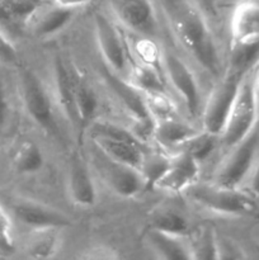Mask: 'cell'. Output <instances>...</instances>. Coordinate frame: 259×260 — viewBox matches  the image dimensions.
I'll return each mask as SVG.
<instances>
[{
	"mask_svg": "<svg viewBox=\"0 0 259 260\" xmlns=\"http://www.w3.org/2000/svg\"><path fill=\"white\" fill-rule=\"evenodd\" d=\"M170 28L205 71L218 79L225 71L222 55L201 10L189 0H157Z\"/></svg>",
	"mask_w": 259,
	"mask_h": 260,
	"instance_id": "6da1fadb",
	"label": "cell"
},
{
	"mask_svg": "<svg viewBox=\"0 0 259 260\" xmlns=\"http://www.w3.org/2000/svg\"><path fill=\"white\" fill-rule=\"evenodd\" d=\"M190 200L212 213L230 217H258L259 198L244 188H226L217 184H198L188 188Z\"/></svg>",
	"mask_w": 259,
	"mask_h": 260,
	"instance_id": "7a4b0ae2",
	"label": "cell"
},
{
	"mask_svg": "<svg viewBox=\"0 0 259 260\" xmlns=\"http://www.w3.org/2000/svg\"><path fill=\"white\" fill-rule=\"evenodd\" d=\"M90 136L104 156L140 169L146 151L142 149L144 144L128 128L108 122H95L90 126Z\"/></svg>",
	"mask_w": 259,
	"mask_h": 260,
	"instance_id": "3957f363",
	"label": "cell"
},
{
	"mask_svg": "<svg viewBox=\"0 0 259 260\" xmlns=\"http://www.w3.org/2000/svg\"><path fill=\"white\" fill-rule=\"evenodd\" d=\"M259 160V122L239 144L229 149L218 165L215 184L226 188H244Z\"/></svg>",
	"mask_w": 259,
	"mask_h": 260,
	"instance_id": "277c9868",
	"label": "cell"
},
{
	"mask_svg": "<svg viewBox=\"0 0 259 260\" xmlns=\"http://www.w3.org/2000/svg\"><path fill=\"white\" fill-rule=\"evenodd\" d=\"M259 116L251 85V70L241 80L234 103L229 112L220 141L226 149H231L245 139L258 124Z\"/></svg>",
	"mask_w": 259,
	"mask_h": 260,
	"instance_id": "5b68a950",
	"label": "cell"
},
{
	"mask_svg": "<svg viewBox=\"0 0 259 260\" xmlns=\"http://www.w3.org/2000/svg\"><path fill=\"white\" fill-rule=\"evenodd\" d=\"M18 89L27 116L46 132L57 131L52 99L42 80L33 71L24 69L18 74Z\"/></svg>",
	"mask_w": 259,
	"mask_h": 260,
	"instance_id": "8992f818",
	"label": "cell"
},
{
	"mask_svg": "<svg viewBox=\"0 0 259 260\" xmlns=\"http://www.w3.org/2000/svg\"><path fill=\"white\" fill-rule=\"evenodd\" d=\"M163 70L173 89L182 98L192 117L201 116L203 109L202 91L192 69L183 58L170 51L163 52Z\"/></svg>",
	"mask_w": 259,
	"mask_h": 260,
	"instance_id": "52a82bcc",
	"label": "cell"
},
{
	"mask_svg": "<svg viewBox=\"0 0 259 260\" xmlns=\"http://www.w3.org/2000/svg\"><path fill=\"white\" fill-rule=\"evenodd\" d=\"M94 33L103 60L112 73L117 75L128 74L131 68L128 50L117 25L107 15L96 13L94 15Z\"/></svg>",
	"mask_w": 259,
	"mask_h": 260,
	"instance_id": "ba28073f",
	"label": "cell"
},
{
	"mask_svg": "<svg viewBox=\"0 0 259 260\" xmlns=\"http://www.w3.org/2000/svg\"><path fill=\"white\" fill-rule=\"evenodd\" d=\"M5 208L10 213L13 221H18L30 231L63 229L70 225V218L63 212L28 198H13Z\"/></svg>",
	"mask_w": 259,
	"mask_h": 260,
	"instance_id": "9c48e42d",
	"label": "cell"
},
{
	"mask_svg": "<svg viewBox=\"0 0 259 260\" xmlns=\"http://www.w3.org/2000/svg\"><path fill=\"white\" fill-rule=\"evenodd\" d=\"M102 154V152H101ZM99 162V172L109 189L123 198H134L146 189L144 177L137 168L113 161L107 156Z\"/></svg>",
	"mask_w": 259,
	"mask_h": 260,
	"instance_id": "30bf717a",
	"label": "cell"
},
{
	"mask_svg": "<svg viewBox=\"0 0 259 260\" xmlns=\"http://www.w3.org/2000/svg\"><path fill=\"white\" fill-rule=\"evenodd\" d=\"M113 9L122 24L141 35L151 37L157 27V15L152 0H116Z\"/></svg>",
	"mask_w": 259,
	"mask_h": 260,
	"instance_id": "8fae6325",
	"label": "cell"
},
{
	"mask_svg": "<svg viewBox=\"0 0 259 260\" xmlns=\"http://www.w3.org/2000/svg\"><path fill=\"white\" fill-rule=\"evenodd\" d=\"M200 177V162L185 151H178L170 159V165L154 184L157 190L167 193L185 192Z\"/></svg>",
	"mask_w": 259,
	"mask_h": 260,
	"instance_id": "7c38bea8",
	"label": "cell"
},
{
	"mask_svg": "<svg viewBox=\"0 0 259 260\" xmlns=\"http://www.w3.org/2000/svg\"><path fill=\"white\" fill-rule=\"evenodd\" d=\"M259 43V0H244L234 9L230 19V46Z\"/></svg>",
	"mask_w": 259,
	"mask_h": 260,
	"instance_id": "4fadbf2b",
	"label": "cell"
},
{
	"mask_svg": "<svg viewBox=\"0 0 259 260\" xmlns=\"http://www.w3.org/2000/svg\"><path fill=\"white\" fill-rule=\"evenodd\" d=\"M75 15V9L61 7L52 2L51 4L41 3L28 20L25 29L37 38L55 36L65 29Z\"/></svg>",
	"mask_w": 259,
	"mask_h": 260,
	"instance_id": "5bb4252c",
	"label": "cell"
},
{
	"mask_svg": "<svg viewBox=\"0 0 259 260\" xmlns=\"http://www.w3.org/2000/svg\"><path fill=\"white\" fill-rule=\"evenodd\" d=\"M74 73L68 63L60 57L55 58L53 63V94L57 99L60 108L69 119L74 129L80 132L76 117L75 101H74Z\"/></svg>",
	"mask_w": 259,
	"mask_h": 260,
	"instance_id": "9a60e30c",
	"label": "cell"
},
{
	"mask_svg": "<svg viewBox=\"0 0 259 260\" xmlns=\"http://www.w3.org/2000/svg\"><path fill=\"white\" fill-rule=\"evenodd\" d=\"M146 244L150 250L160 259L188 260L192 259L188 241L184 236L170 235L163 231L150 229L146 235Z\"/></svg>",
	"mask_w": 259,
	"mask_h": 260,
	"instance_id": "2e32d148",
	"label": "cell"
},
{
	"mask_svg": "<svg viewBox=\"0 0 259 260\" xmlns=\"http://www.w3.org/2000/svg\"><path fill=\"white\" fill-rule=\"evenodd\" d=\"M41 0H0V29L10 37V33L27 27Z\"/></svg>",
	"mask_w": 259,
	"mask_h": 260,
	"instance_id": "e0dca14e",
	"label": "cell"
},
{
	"mask_svg": "<svg viewBox=\"0 0 259 260\" xmlns=\"http://www.w3.org/2000/svg\"><path fill=\"white\" fill-rule=\"evenodd\" d=\"M198 129L177 117L161 119L155 124L154 139L157 144L167 149H179L185 141L198 134Z\"/></svg>",
	"mask_w": 259,
	"mask_h": 260,
	"instance_id": "ac0fdd59",
	"label": "cell"
},
{
	"mask_svg": "<svg viewBox=\"0 0 259 260\" xmlns=\"http://www.w3.org/2000/svg\"><path fill=\"white\" fill-rule=\"evenodd\" d=\"M68 185L71 200L76 205L85 207L94 205L96 200L95 185L88 168L80 160H75L71 165Z\"/></svg>",
	"mask_w": 259,
	"mask_h": 260,
	"instance_id": "d6986e66",
	"label": "cell"
},
{
	"mask_svg": "<svg viewBox=\"0 0 259 260\" xmlns=\"http://www.w3.org/2000/svg\"><path fill=\"white\" fill-rule=\"evenodd\" d=\"M74 101H75L76 117H78L79 129L80 132L90 124L98 109V98L90 85L74 73Z\"/></svg>",
	"mask_w": 259,
	"mask_h": 260,
	"instance_id": "ffe728a7",
	"label": "cell"
},
{
	"mask_svg": "<svg viewBox=\"0 0 259 260\" xmlns=\"http://www.w3.org/2000/svg\"><path fill=\"white\" fill-rule=\"evenodd\" d=\"M61 229H47L30 233L25 244V253L33 259H48L55 256L60 251L62 239Z\"/></svg>",
	"mask_w": 259,
	"mask_h": 260,
	"instance_id": "44dd1931",
	"label": "cell"
},
{
	"mask_svg": "<svg viewBox=\"0 0 259 260\" xmlns=\"http://www.w3.org/2000/svg\"><path fill=\"white\" fill-rule=\"evenodd\" d=\"M45 157L40 146L33 141H23L12 155V167L19 174H35L43 168Z\"/></svg>",
	"mask_w": 259,
	"mask_h": 260,
	"instance_id": "7402d4cb",
	"label": "cell"
},
{
	"mask_svg": "<svg viewBox=\"0 0 259 260\" xmlns=\"http://www.w3.org/2000/svg\"><path fill=\"white\" fill-rule=\"evenodd\" d=\"M161 71L163 70L152 68L146 63L137 62L130 68L128 74H127L130 79L127 81L136 89H139L142 94L152 93V91H165Z\"/></svg>",
	"mask_w": 259,
	"mask_h": 260,
	"instance_id": "603a6c76",
	"label": "cell"
},
{
	"mask_svg": "<svg viewBox=\"0 0 259 260\" xmlns=\"http://www.w3.org/2000/svg\"><path fill=\"white\" fill-rule=\"evenodd\" d=\"M192 259H218L217 235L210 228H201L188 240Z\"/></svg>",
	"mask_w": 259,
	"mask_h": 260,
	"instance_id": "cb8c5ba5",
	"label": "cell"
},
{
	"mask_svg": "<svg viewBox=\"0 0 259 260\" xmlns=\"http://www.w3.org/2000/svg\"><path fill=\"white\" fill-rule=\"evenodd\" d=\"M151 229L184 238L189 234V223L187 218L174 210H163L155 213L151 221Z\"/></svg>",
	"mask_w": 259,
	"mask_h": 260,
	"instance_id": "d4e9b609",
	"label": "cell"
},
{
	"mask_svg": "<svg viewBox=\"0 0 259 260\" xmlns=\"http://www.w3.org/2000/svg\"><path fill=\"white\" fill-rule=\"evenodd\" d=\"M220 140V136L217 135L210 134L207 131H200L195 136L190 137L188 141H185L182 146L178 149V151H185L195 157L198 162H202L208 159L211 154L215 150L217 141ZM177 151V152H178Z\"/></svg>",
	"mask_w": 259,
	"mask_h": 260,
	"instance_id": "484cf974",
	"label": "cell"
},
{
	"mask_svg": "<svg viewBox=\"0 0 259 260\" xmlns=\"http://www.w3.org/2000/svg\"><path fill=\"white\" fill-rule=\"evenodd\" d=\"M172 156H165L159 152H145L144 160L140 167V173L144 177L147 188H154V184L163 177L170 165Z\"/></svg>",
	"mask_w": 259,
	"mask_h": 260,
	"instance_id": "4316f807",
	"label": "cell"
},
{
	"mask_svg": "<svg viewBox=\"0 0 259 260\" xmlns=\"http://www.w3.org/2000/svg\"><path fill=\"white\" fill-rule=\"evenodd\" d=\"M144 96L147 109H149L150 114L155 119V122L175 117L177 109H175V106L170 96L167 94V90L146 93L144 94Z\"/></svg>",
	"mask_w": 259,
	"mask_h": 260,
	"instance_id": "83f0119b",
	"label": "cell"
},
{
	"mask_svg": "<svg viewBox=\"0 0 259 260\" xmlns=\"http://www.w3.org/2000/svg\"><path fill=\"white\" fill-rule=\"evenodd\" d=\"M15 251L17 240L14 233V221L0 201V256H12Z\"/></svg>",
	"mask_w": 259,
	"mask_h": 260,
	"instance_id": "f1b7e54d",
	"label": "cell"
},
{
	"mask_svg": "<svg viewBox=\"0 0 259 260\" xmlns=\"http://www.w3.org/2000/svg\"><path fill=\"white\" fill-rule=\"evenodd\" d=\"M139 62L146 63V65L163 70V52L159 46L154 42L150 37H142L139 40L135 46ZM164 71V70H163Z\"/></svg>",
	"mask_w": 259,
	"mask_h": 260,
	"instance_id": "f546056e",
	"label": "cell"
},
{
	"mask_svg": "<svg viewBox=\"0 0 259 260\" xmlns=\"http://www.w3.org/2000/svg\"><path fill=\"white\" fill-rule=\"evenodd\" d=\"M12 123V101L5 84L0 80V144Z\"/></svg>",
	"mask_w": 259,
	"mask_h": 260,
	"instance_id": "4dcf8cb0",
	"label": "cell"
},
{
	"mask_svg": "<svg viewBox=\"0 0 259 260\" xmlns=\"http://www.w3.org/2000/svg\"><path fill=\"white\" fill-rule=\"evenodd\" d=\"M218 259H244L248 258L244 249L236 241L229 238H217Z\"/></svg>",
	"mask_w": 259,
	"mask_h": 260,
	"instance_id": "1f68e13d",
	"label": "cell"
},
{
	"mask_svg": "<svg viewBox=\"0 0 259 260\" xmlns=\"http://www.w3.org/2000/svg\"><path fill=\"white\" fill-rule=\"evenodd\" d=\"M117 254L113 253V250L106 248H95L90 249V253L83 255L84 259H116Z\"/></svg>",
	"mask_w": 259,
	"mask_h": 260,
	"instance_id": "d6a6232c",
	"label": "cell"
},
{
	"mask_svg": "<svg viewBox=\"0 0 259 260\" xmlns=\"http://www.w3.org/2000/svg\"><path fill=\"white\" fill-rule=\"evenodd\" d=\"M246 183H248L249 185V192H251L256 198H259V160Z\"/></svg>",
	"mask_w": 259,
	"mask_h": 260,
	"instance_id": "836d02e7",
	"label": "cell"
},
{
	"mask_svg": "<svg viewBox=\"0 0 259 260\" xmlns=\"http://www.w3.org/2000/svg\"><path fill=\"white\" fill-rule=\"evenodd\" d=\"M251 85H253V93L254 98H255L256 109H258L259 116V60L254 65V68L251 69Z\"/></svg>",
	"mask_w": 259,
	"mask_h": 260,
	"instance_id": "e575fe53",
	"label": "cell"
},
{
	"mask_svg": "<svg viewBox=\"0 0 259 260\" xmlns=\"http://www.w3.org/2000/svg\"><path fill=\"white\" fill-rule=\"evenodd\" d=\"M55 2L56 4L61 5V7H65V8H70V9H78V8L84 7L88 3H90L91 0H52Z\"/></svg>",
	"mask_w": 259,
	"mask_h": 260,
	"instance_id": "d590c367",
	"label": "cell"
},
{
	"mask_svg": "<svg viewBox=\"0 0 259 260\" xmlns=\"http://www.w3.org/2000/svg\"><path fill=\"white\" fill-rule=\"evenodd\" d=\"M195 3H197L200 7L205 8V9L211 10L212 9V0H193Z\"/></svg>",
	"mask_w": 259,
	"mask_h": 260,
	"instance_id": "8d00e7d4",
	"label": "cell"
}]
</instances>
